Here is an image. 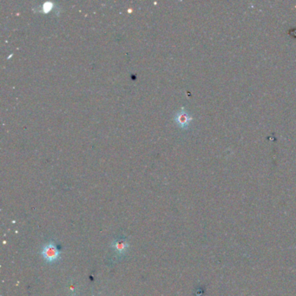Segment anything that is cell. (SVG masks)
Segmentation results:
<instances>
[{
    "label": "cell",
    "mask_w": 296,
    "mask_h": 296,
    "mask_svg": "<svg viewBox=\"0 0 296 296\" xmlns=\"http://www.w3.org/2000/svg\"><path fill=\"white\" fill-rule=\"evenodd\" d=\"M42 255L46 262L53 263L59 259L60 252L58 250V247L53 243H49L46 244L43 248Z\"/></svg>",
    "instance_id": "obj_1"
},
{
    "label": "cell",
    "mask_w": 296,
    "mask_h": 296,
    "mask_svg": "<svg viewBox=\"0 0 296 296\" xmlns=\"http://www.w3.org/2000/svg\"><path fill=\"white\" fill-rule=\"evenodd\" d=\"M174 120H175V122L177 123L178 126L181 128H186L189 125L191 117L189 116V114L186 111L181 110V111H178L177 114L175 115Z\"/></svg>",
    "instance_id": "obj_2"
},
{
    "label": "cell",
    "mask_w": 296,
    "mask_h": 296,
    "mask_svg": "<svg viewBox=\"0 0 296 296\" xmlns=\"http://www.w3.org/2000/svg\"><path fill=\"white\" fill-rule=\"evenodd\" d=\"M37 8L38 9H36V12H38V13H49L53 12L55 10L58 13L60 12V7L58 6L57 4L51 3V2H46Z\"/></svg>",
    "instance_id": "obj_3"
},
{
    "label": "cell",
    "mask_w": 296,
    "mask_h": 296,
    "mask_svg": "<svg viewBox=\"0 0 296 296\" xmlns=\"http://www.w3.org/2000/svg\"><path fill=\"white\" fill-rule=\"evenodd\" d=\"M112 247L115 249L116 253L124 254V252L127 250L129 245L125 240L119 239V240H115V242L112 243Z\"/></svg>",
    "instance_id": "obj_4"
}]
</instances>
